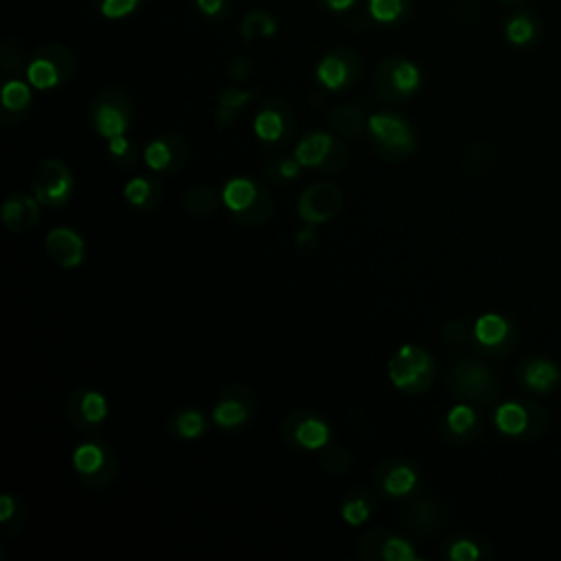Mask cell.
Wrapping results in <instances>:
<instances>
[{"label": "cell", "mask_w": 561, "mask_h": 561, "mask_svg": "<svg viewBox=\"0 0 561 561\" xmlns=\"http://www.w3.org/2000/svg\"><path fill=\"white\" fill-rule=\"evenodd\" d=\"M450 392L465 404L489 406L500 397V380L481 359H460L448 373Z\"/></svg>", "instance_id": "obj_1"}, {"label": "cell", "mask_w": 561, "mask_h": 561, "mask_svg": "<svg viewBox=\"0 0 561 561\" xmlns=\"http://www.w3.org/2000/svg\"><path fill=\"white\" fill-rule=\"evenodd\" d=\"M388 377L397 391L421 395L434 382V359L417 344H404L388 362Z\"/></svg>", "instance_id": "obj_2"}, {"label": "cell", "mask_w": 561, "mask_h": 561, "mask_svg": "<svg viewBox=\"0 0 561 561\" xmlns=\"http://www.w3.org/2000/svg\"><path fill=\"white\" fill-rule=\"evenodd\" d=\"M373 147L388 161H401L415 150V134L408 121L391 112H377L368 117Z\"/></svg>", "instance_id": "obj_3"}, {"label": "cell", "mask_w": 561, "mask_h": 561, "mask_svg": "<svg viewBox=\"0 0 561 561\" xmlns=\"http://www.w3.org/2000/svg\"><path fill=\"white\" fill-rule=\"evenodd\" d=\"M73 467L81 483L105 489L117 476V458L105 443H84L73 452Z\"/></svg>", "instance_id": "obj_4"}, {"label": "cell", "mask_w": 561, "mask_h": 561, "mask_svg": "<svg viewBox=\"0 0 561 561\" xmlns=\"http://www.w3.org/2000/svg\"><path fill=\"white\" fill-rule=\"evenodd\" d=\"M31 189L40 204L51 206V209L64 206L73 195V171L62 161L49 158L37 167L31 180Z\"/></svg>", "instance_id": "obj_5"}, {"label": "cell", "mask_w": 561, "mask_h": 561, "mask_svg": "<svg viewBox=\"0 0 561 561\" xmlns=\"http://www.w3.org/2000/svg\"><path fill=\"white\" fill-rule=\"evenodd\" d=\"M90 117H93V126L97 134H102L108 141L123 136L129 128V117H132L129 99L121 90H103L93 102Z\"/></svg>", "instance_id": "obj_6"}, {"label": "cell", "mask_w": 561, "mask_h": 561, "mask_svg": "<svg viewBox=\"0 0 561 561\" xmlns=\"http://www.w3.org/2000/svg\"><path fill=\"white\" fill-rule=\"evenodd\" d=\"M281 434L292 448L320 450L329 443L332 430L320 417L309 410H294L281 424Z\"/></svg>", "instance_id": "obj_7"}, {"label": "cell", "mask_w": 561, "mask_h": 561, "mask_svg": "<svg viewBox=\"0 0 561 561\" xmlns=\"http://www.w3.org/2000/svg\"><path fill=\"white\" fill-rule=\"evenodd\" d=\"M340 206H342V194L334 182H314L303 191L296 210H299V218L305 224L314 227V224L329 222L335 218Z\"/></svg>", "instance_id": "obj_8"}, {"label": "cell", "mask_w": 561, "mask_h": 561, "mask_svg": "<svg viewBox=\"0 0 561 561\" xmlns=\"http://www.w3.org/2000/svg\"><path fill=\"white\" fill-rule=\"evenodd\" d=\"M421 84V70L408 60H388L377 73V93L386 102H400Z\"/></svg>", "instance_id": "obj_9"}, {"label": "cell", "mask_w": 561, "mask_h": 561, "mask_svg": "<svg viewBox=\"0 0 561 561\" xmlns=\"http://www.w3.org/2000/svg\"><path fill=\"white\" fill-rule=\"evenodd\" d=\"M108 415V401L102 392L88 391V388H77L70 392L69 400V419L77 430H86L99 425Z\"/></svg>", "instance_id": "obj_10"}, {"label": "cell", "mask_w": 561, "mask_h": 561, "mask_svg": "<svg viewBox=\"0 0 561 561\" xmlns=\"http://www.w3.org/2000/svg\"><path fill=\"white\" fill-rule=\"evenodd\" d=\"M474 335H476L483 353L493 358L505 356L516 344V334L511 332V325L498 314L481 316L476 320V327H474Z\"/></svg>", "instance_id": "obj_11"}, {"label": "cell", "mask_w": 561, "mask_h": 561, "mask_svg": "<svg viewBox=\"0 0 561 561\" xmlns=\"http://www.w3.org/2000/svg\"><path fill=\"white\" fill-rule=\"evenodd\" d=\"M46 255L53 263L60 268H77L81 266L86 257V242L81 239L79 233L73 228H53L45 239Z\"/></svg>", "instance_id": "obj_12"}, {"label": "cell", "mask_w": 561, "mask_h": 561, "mask_svg": "<svg viewBox=\"0 0 561 561\" xmlns=\"http://www.w3.org/2000/svg\"><path fill=\"white\" fill-rule=\"evenodd\" d=\"M0 219L12 233H29L40 219V202L29 194L9 195L0 209Z\"/></svg>", "instance_id": "obj_13"}, {"label": "cell", "mask_w": 561, "mask_h": 561, "mask_svg": "<svg viewBox=\"0 0 561 561\" xmlns=\"http://www.w3.org/2000/svg\"><path fill=\"white\" fill-rule=\"evenodd\" d=\"M520 380L529 391L550 392L561 382V371L555 362L544 358H529L522 362Z\"/></svg>", "instance_id": "obj_14"}, {"label": "cell", "mask_w": 561, "mask_h": 561, "mask_svg": "<svg viewBox=\"0 0 561 561\" xmlns=\"http://www.w3.org/2000/svg\"><path fill=\"white\" fill-rule=\"evenodd\" d=\"M375 485L386 496H406V493H410L417 487V472L410 465L404 463L382 465L375 474Z\"/></svg>", "instance_id": "obj_15"}, {"label": "cell", "mask_w": 561, "mask_h": 561, "mask_svg": "<svg viewBox=\"0 0 561 561\" xmlns=\"http://www.w3.org/2000/svg\"><path fill=\"white\" fill-rule=\"evenodd\" d=\"M443 434L450 443H469L472 439L478 436V419L476 412L469 408L467 404H458L454 406L452 410L448 412V419H445L443 425Z\"/></svg>", "instance_id": "obj_16"}, {"label": "cell", "mask_w": 561, "mask_h": 561, "mask_svg": "<svg viewBox=\"0 0 561 561\" xmlns=\"http://www.w3.org/2000/svg\"><path fill=\"white\" fill-rule=\"evenodd\" d=\"M334 136L327 132H309L299 141L294 150V158L303 167H320L325 156H327L329 147H332Z\"/></svg>", "instance_id": "obj_17"}, {"label": "cell", "mask_w": 561, "mask_h": 561, "mask_svg": "<svg viewBox=\"0 0 561 561\" xmlns=\"http://www.w3.org/2000/svg\"><path fill=\"white\" fill-rule=\"evenodd\" d=\"M316 77H318L320 84L329 90H340L342 86H347L349 81H353L351 66H349L347 57H342L340 53L327 55L320 60L318 69H316Z\"/></svg>", "instance_id": "obj_18"}, {"label": "cell", "mask_w": 561, "mask_h": 561, "mask_svg": "<svg viewBox=\"0 0 561 561\" xmlns=\"http://www.w3.org/2000/svg\"><path fill=\"white\" fill-rule=\"evenodd\" d=\"M290 119L275 105H263L255 117V134L263 143H279Z\"/></svg>", "instance_id": "obj_19"}, {"label": "cell", "mask_w": 561, "mask_h": 561, "mask_svg": "<svg viewBox=\"0 0 561 561\" xmlns=\"http://www.w3.org/2000/svg\"><path fill=\"white\" fill-rule=\"evenodd\" d=\"M406 522H408L410 529L415 531L417 535H421V537L434 535L441 524L439 507H436L433 500L415 502V505L408 509V513H406Z\"/></svg>", "instance_id": "obj_20"}, {"label": "cell", "mask_w": 561, "mask_h": 561, "mask_svg": "<svg viewBox=\"0 0 561 561\" xmlns=\"http://www.w3.org/2000/svg\"><path fill=\"white\" fill-rule=\"evenodd\" d=\"M257 194L259 182L251 178H233L227 182V186H224L222 200L233 213H242L243 209H248V206L255 202Z\"/></svg>", "instance_id": "obj_21"}, {"label": "cell", "mask_w": 561, "mask_h": 561, "mask_svg": "<svg viewBox=\"0 0 561 561\" xmlns=\"http://www.w3.org/2000/svg\"><path fill=\"white\" fill-rule=\"evenodd\" d=\"M496 425L507 436H526L529 430V408L526 404H502L496 412Z\"/></svg>", "instance_id": "obj_22"}, {"label": "cell", "mask_w": 561, "mask_h": 561, "mask_svg": "<svg viewBox=\"0 0 561 561\" xmlns=\"http://www.w3.org/2000/svg\"><path fill=\"white\" fill-rule=\"evenodd\" d=\"M27 79L33 88L37 90H49L55 88L62 79H64V73L57 66V62L53 57H36L31 64L27 66Z\"/></svg>", "instance_id": "obj_23"}, {"label": "cell", "mask_w": 561, "mask_h": 561, "mask_svg": "<svg viewBox=\"0 0 561 561\" xmlns=\"http://www.w3.org/2000/svg\"><path fill=\"white\" fill-rule=\"evenodd\" d=\"M329 126L342 136H358L368 126L364 112L356 105H338L329 112Z\"/></svg>", "instance_id": "obj_24"}, {"label": "cell", "mask_w": 561, "mask_h": 561, "mask_svg": "<svg viewBox=\"0 0 561 561\" xmlns=\"http://www.w3.org/2000/svg\"><path fill=\"white\" fill-rule=\"evenodd\" d=\"M126 200L147 213V210H152L153 206L161 202V185H158V180L132 178L126 185Z\"/></svg>", "instance_id": "obj_25"}, {"label": "cell", "mask_w": 561, "mask_h": 561, "mask_svg": "<svg viewBox=\"0 0 561 561\" xmlns=\"http://www.w3.org/2000/svg\"><path fill=\"white\" fill-rule=\"evenodd\" d=\"M251 412L252 408L243 404V401L233 400V397H222L213 408V421L219 428H239V425H243L251 419Z\"/></svg>", "instance_id": "obj_26"}, {"label": "cell", "mask_w": 561, "mask_h": 561, "mask_svg": "<svg viewBox=\"0 0 561 561\" xmlns=\"http://www.w3.org/2000/svg\"><path fill=\"white\" fill-rule=\"evenodd\" d=\"M272 210H275V200H272V194L266 189L263 185H259V194L248 209H243L242 213H235L237 222L246 224V227H261L268 219L272 218Z\"/></svg>", "instance_id": "obj_27"}, {"label": "cell", "mask_w": 561, "mask_h": 561, "mask_svg": "<svg viewBox=\"0 0 561 561\" xmlns=\"http://www.w3.org/2000/svg\"><path fill=\"white\" fill-rule=\"evenodd\" d=\"M540 33V22L533 13H516L505 27V36L511 45L526 46L535 40Z\"/></svg>", "instance_id": "obj_28"}, {"label": "cell", "mask_w": 561, "mask_h": 561, "mask_svg": "<svg viewBox=\"0 0 561 561\" xmlns=\"http://www.w3.org/2000/svg\"><path fill=\"white\" fill-rule=\"evenodd\" d=\"M185 209L194 218H209L219 209V195L210 186H194L185 195Z\"/></svg>", "instance_id": "obj_29"}, {"label": "cell", "mask_w": 561, "mask_h": 561, "mask_svg": "<svg viewBox=\"0 0 561 561\" xmlns=\"http://www.w3.org/2000/svg\"><path fill=\"white\" fill-rule=\"evenodd\" d=\"M371 516V498L367 496V491L356 489V491L349 493L342 502V517L347 524L359 526L368 520Z\"/></svg>", "instance_id": "obj_30"}, {"label": "cell", "mask_w": 561, "mask_h": 561, "mask_svg": "<svg viewBox=\"0 0 561 561\" xmlns=\"http://www.w3.org/2000/svg\"><path fill=\"white\" fill-rule=\"evenodd\" d=\"M0 99H3V108L4 112H25L27 105L31 103V90L25 81L21 79H9L7 84L3 86V93H0Z\"/></svg>", "instance_id": "obj_31"}, {"label": "cell", "mask_w": 561, "mask_h": 561, "mask_svg": "<svg viewBox=\"0 0 561 561\" xmlns=\"http://www.w3.org/2000/svg\"><path fill=\"white\" fill-rule=\"evenodd\" d=\"M143 158H145L150 169L167 171V174H169L174 156H171V147H169V141H167V136L152 141L150 145L145 147V152H143Z\"/></svg>", "instance_id": "obj_32"}, {"label": "cell", "mask_w": 561, "mask_h": 561, "mask_svg": "<svg viewBox=\"0 0 561 561\" xmlns=\"http://www.w3.org/2000/svg\"><path fill=\"white\" fill-rule=\"evenodd\" d=\"M388 537H391V533H388L386 529H373V531H368V533H364L358 541L359 559H367V561L382 559L384 546H386Z\"/></svg>", "instance_id": "obj_33"}, {"label": "cell", "mask_w": 561, "mask_h": 561, "mask_svg": "<svg viewBox=\"0 0 561 561\" xmlns=\"http://www.w3.org/2000/svg\"><path fill=\"white\" fill-rule=\"evenodd\" d=\"M252 95L251 93H243V90H235L228 88L219 95V112H218V123L219 126H228L233 121V114L237 112L242 105H246L251 102Z\"/></svg>", "instance_id": "obj_34"}, {"label": "cell", "mask_w": 561, "mask_h": 561, "mask_svg": "<svg viewBox=\"0 0 561 561\" xmlns=\"http://www.w3.org/2000/svg\"><path fill=\"white\" fill-rule=\"evenodd\" d=\"M351 463H353L351 452L340 448V445L325 450L323 457H320V467L327 474H332V476H342V474H347L349 469H351Z\"/></svg>", "instance_id": "obj_35"}, {"label": "cell", "mask_w": 561, "mask_h": 561, "mask_svg": "<svg viewBox=\"0 0 561 561\" xmlns=\"http://www.w3.org/2000/svg\"><path fill=\"white\" fill-rule=\"evenodd\" d=\"M108 152L110 156H112V161L117 162V165L126 167V169H132L138 162V147L134 145V143H129L126 136L110 138Z\"/></svg>", "instance_id": "obj_36"}, {"label": "cell", "mask_w": 561, "mask_h": 561, "mask_svg": "<svg viewBox=\"0 0 561 561\" xmlns=\"http://www.w3.org/2000/svg\"><path fill=\"white\" fill-rule=\"evenodd\" d=\"M368 13L375 22L391 25L404 13V0H368Z\"/></svg>", "instance_id": "obj_37"}, {"label": "cell", "mask_w": 561, "mask_h": 561, "mask_svg": "<svg viewBox=\"0 0 561 561\" xmlns=\"http://www.w3.org/2000/svg\"><path fill=\"white\" fill-rule=\"evenodd\" d=\"M174 421H176V433H178L182 439H198V436L204 434L206 421L198 410L180 412Z\"/></svg>", "instance_id": "obj_38"}, {"label": "cell", "mask_w": 561, "mask_h": 561, "mask_svg": "<svg viewBox=\"0 0 561 561\" xmlns=\"http://www.w3.org/2000/svg\"><path fill=\"white\" fill-rule=\"evenodd\" d=\"M491 161H493L491 150H489L487 145H481V143H474L467 150V153H465V169H467L469 174H481V171H485L487 167L491 165Z\"/></svg>", "instance_id": "obj_39"}, {"label": "cell", "mask_w": 561, "mask_h": 561, "mask_svg": "<svg viewBox=\"0 0 561 561\" xmlns=\"http://www.w3.org/2000/svg\"><path fill=\"white\" fill-rule=\"evenodd\" d=\"M347 162H349L347 145H344V143H340V141H335L334 138L332 147H329L327 156H325L323 165H320L318 169L327 171V174H338V171H342L344 167H347Z\"/></svg>", "instance_id": "obj_40"}, {"label": "cell", "mask_w": 561, "mask_h": 561, "mask_svg": "<svg viewBox=\"0 0 561 561\" xmlns=\"http://www.w3.org/2000/svg\"><path fill=\"white\" fill-rule=\"evenodd\" d=\"M415 557L417 555L408 541L395 535L388 537L386 546H384V553H382L384 561H412Z\"/></svg>", "instance_id": "obj_41"}, {"label": "cell", "mask_w": 561, "mask_h": 561, "mask_svg": "<svg viewBox=\"0 0 561 561\" xmlns=\"http://www.w3.org/2000/svg\"><path fill=\"white\" fill-rule=\"evenodd\" d=\"M138 3L141 0H102V16L108 21H119L136 12Z\"/></svg>", "instance_id": "obj_42"}, {"label": "cell", "mask_w": 561, "mask_h": 561, "mask_svg": "<svg viewBox=\"0 0 561 561\" xmlns=\"http://www.w3.org/2000/svg\"><path fill=\"white\" fill-rule=\"evenodd\" d=\"M167 141H169L171 156H174V162H171L169 174H176V171H180L182 167H185L186 162H189L191 147H189V143L185 141V138L178 136V134H167Z\"/></svg>", "instance_id": "obj_43"}, {"label": "cell", "mask_w": 561, "mask_h": 561, "mask_svg": "<svg viewBox=\"0 0 561 561\" xmlns=\"http://www.w3.org/2000/svg\"><path fill=\"white\" fill-rule=\"evenodd\" d=\"M526 408H529V430H526L524 439H535V436H540L541 430L549 425V415H546L544 408L529 404V401H526Z\"/></svg>", "instance_id": "obj_44"}, {"label": "cell", "mask_w": 561, "mask_h": 561, "mask_svg": "<svg viewBox=\"0 0 561 561\" xmlns=\"http://www.w3.org/2000/svg\"><path fill=\"white\" fill-rule=\"evenodd\" d=\"M448 555L452 561H476L478 557H481V550H478V546L474 544V541L458 540L450 546Z\"/></svg>", "instance_id": "obj_45"}, {"label": "cell", "mask_w": 561, "mask_h": 561, "mask_svg": "<svg viewBox=\"0 0 561 561\" xmlns=\"http://www.w3.org/2000/svg\"><path fill=\"white\" fill-rule=\"evenodd\" d=\"M467 325L463 320H448L443 325V340L450 344H460L467 340Z\"/></svg>", "instance_id": "obj_46"}, {"label": "cell", "mask_w": 561, "mask_h": 561, "mask_svg": "<svg viewBox=\"0 0 561 561\" xmlns=\"http://www.w3.org/2000/svg\"><path fill=\"white\" fill-rule=\"evenodd\" d=\"M222 397H233V400H239L243 401L246 406H251V408H255V395H252V391L248 386H243V384H233V386L224 388L222 391Z\"/></svg>", "instance_id": "obj_47"}, {"label": "cell", "mask_w": 561, "mask_h": 561, "mask_svg": "<svg viewBox=\"0 0 561 561\" xmlns=\"http://www.w3.org/2000/svg\"><path fill=\"white\" fill-rule=\"evenodd\" d=\"M316 246H318V237H316L314 228H303L299 235H296V248H299L303 255H307V252H314Z\"/></svg>", "instance_id": "obj_48"}, {"label": "cell", "mask_w": 561, "mask_h": 561, "mask_svg": "<svg viewBox=\"0 0 561 561\" xmlns=\"http://www.w3.org/2000/svg\"><path fill=\"white\" fill-rule=\"evenodd\" d=\"M301 162L296 161V158H285V161H281L279 165H276V176H281V178L285 180H294L296 176L301 174Z\"/></svg>", "instance_id": "obj_49"}, {"label": "cell", "mask_w": 561, "mask_h": 561, "mask_svg": "<svg viewBox=\"0 0 561 561\" xmlns=\"http://www.w3.org/2000/svg\"><path fill=\"white\" fill-rule=\"evenodd\" d=\"M16 509H18V502L16 498L12 496V493H3L0 496V522H9L13 516H16Z\"/></svg>", "instance_id": "obj_50"}, {"label": "cell", "mask_w": 561, "mask_h": 561, "mask_svg": "<svg viewBox=\"0 0 561 561\" xmlns=\"http://www.w3.org/2000/svg\"><path fill=\"white\" fill-rule=\"evenodd\" d=\"M195 3H198L200 12H202L204 16H218L224 7V0H195Z\"/></svg>", "instance_id": "obj_51"}, {"label": "cell", "mask_w": 561, "mask_h": 561, "mask_svg": "<svg viewBox=\"0 0 561 561\" xmlns=\"http://www.w3.org/2000/svg\"><path fill=\"white\" fill-rule=\"evenodd\" d=\"M353 3L356 0H325V4L329 9H334V12H347V9L353 7Z\"/></svg>", "instance_id": "obj_52"}, {"label": "cell", "mask_w": 561, "mask_h": 561, "mask_svg": "<svg viewBox=\"0 0 561 561\" xmlns=\"http://www.w3.org/2000/svg\"><path fill=\"white\" fill-rule=\"evenodd\" d=\"M502 4H507V7H517L520 3H524V0H500Z\"/></svg>", "instance_id": "obj_53"}]
</instances>
